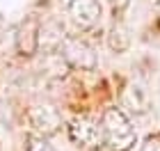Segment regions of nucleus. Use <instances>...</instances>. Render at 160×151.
Masks as SVG:
<instances>
[{
  "label": "nucleus",
  "instance_id": "obj_1",
  "mask_svg": "<svg viewBox=\"0 0 160 151\" xmlns=\"http://www.w3.org/2000/svg\"><path fill=\"white\" fill-rule=\"evenodd\" d=\"M101 126H103V144H108L110 151H130L137 142V133L128 114L121 112V108H108L101 117Z\"/></svg>",
  "mask_w": 160,
  "mask_h": 151
},
{
  "label": "nucleus",
  "instance_id": "obj_2",
  "mask_svg": "<svg viewBox=\"0 0 160 151\" xmlns=\"http://www.w3.org/2000/svg\"><path fill=\"white\" fill-rule=\"evenodd\" d=\"M64 62L69 67H76V69H85V71H92L96 69L98 64V57H96V50L89 46V41H85L82 37H73V34H67V39L62 41L60 50H57Z\"/></svg>",
  "mask_w": 160,
  "mask_h": 151
},
{
  "label": "nucleus",
  "instance_id": "obj_3",
  "mask_svg": "<svg viewBox=\"0 0 160 151\" xmlns=\"http://www.w3.org/2000/svg\"><path fill=\"white\" fill-rule=\"evenodd\" d=\"M69 138L76 142L78 147L96 149L103 144V126L101 119H94L89 114H80L69 121Z\"/></svg>",
  "mask_w": 160,
  "mask_h": 151
},
{
  "label": "nucleus",
  "instance_id": "obj_4",
  "mask_svg": "<svg viewBox=\"0 0 160 151\" xmlns=\"http://www.w3.org/2000/svg\"><path fill=\"white\" fill-rule=\"evenodd\" d=\"M25 119L30 124L32 133L39 135V138H48V135H55L62 128V114L55 105L48 103H37L32 105L30 110L25 112Z\"/></svg>",
  "mask_w": 160,
  "mask_h": 151
},
{
  "label": "nucleus",
  "instance_id": "obj_5",
  "mask_svg": "<svg viewBox=\"0 0 160 151\" xmlns=\"http://www.w3.org/2000/svg\"><path fill=\"white\" fill-rule=\"evenodd\" d=\"M67 9H69L71 21L82 30H92L101 21V14H103L98 0H69Z\"/></svg>",
  "mask_w": 160,
  "mask_h": 151
},
{
  "label": "nucleus",
  "instance_id": "obj_6",
  "mask_svg": "<svg viewBox=\"0 0 160 151\" xmlns=\"http://www.w3.org/2000/svg\"><path fill=\"white\" fill-rule=\"evenodd\" d=\"M39 21L37 18H25L18 25L16 34H14V48L18 55L23 57H32L39 50Z\"/></svg>",
  "mask_w": 160,
  "mask_h": 151
},
{
  "label": "nucleus",
  "instance_id": "obj_7",
  "mask_svg": "<svg viewBox=\"0 0 160 151\" xmlns=\"http://www.w3.org/2000/svg\"><path fill=\"white\" fill-rule=\"evenodd\" d=\"M151 110V101L147 89H142L140 85H128L126 89L121 92V112H128V114H147Z\"/></svg>",
  "mask_w": 160,
  "mask_h": 151
},
{
  "label": "nucleus",
  "instance_id": "obj_8",
  "mask_svg": "<svg viewBox=\"0 0 160 151\" xmlns=\"http://www.w3.org/2000/svg\"><path fill=\"white\" fill-rule=\"evenodd\" d=\"M64 39H67V34H64L62 23H57V21H46V23L39 25V46H43L48 53L60 50Z\"/></svg>",
  "mask_w": 160,
  "mask_h": 151
},
{
  "label": "nucleus",
  "instance_id": "obj_9",
  "mask_svg": "<svg viewBox=\"0 0 160 151\" xmlns=\"http://www.w3.org/2000/svg\"><path fill=\"white\" fill-rule=\"evenodd\" d=\"M108 46H110V50H114V53H123V50H128L130 46V34L126 30V25H112L110 28V32H108Z\"/></svg>",
  "mask_w": 160,
  "mask_h": 151
},
{
  "label": "nucleus",
  "instance_id": "obj_10",
  "mask_svg": "<svg viewBox=\"0 0 160 151\" xmlns=\"http://www.w3.org/2000/svg\"><path fill=\"white\" fill-rule=\"evenodd\" d=\"M28 151H55L53 144H48L46 138H39V135H30L28 138Z\"/></svg>",
  "mask_w": 160,
  "mask_h": 151
},
{
  "label": "nucleus",
  "instance_id": "obj_11",
  "mask_svg": "<svg viewBox=\"0 0 160 151\" xmlns=\"http://www.w3.org/2000/svg\"><path fill=\"white\" fill-rule=\"evenodd\" d=\"M142 151H160V135H151L142 144Z\"/></svg>",
  "mask_w": 160,
  "mask_h": 151
},
{
  "label": "nucleus",
  "instance_id": "obj_12",
  "mask_svg": "<svg viewBox=\"0 0 160 151\" xmlns=\"http://www.w3.org/2000/svg\"><path fill=\"white\" fill-rule=\"evenodd\" d=\"M108 3H110V7L114 12H119V9H123V7H128L130 0H108Z\"/></svg>",
  "mask_w": 160,
  "mask_h": 151
},
{
  "label": "nucleus",
  "instance_id": "obj_13",
  "mask_svg": "<svg viewBox=\"0 0 160 151\" xmlns=\"http://www.w3.org/2000/svg\"><path fill=\"white\" fill-rule=\"evenodd\" d=\"M5 25H7V23H5V16L0 14V37H2V30H5Z\"/></svg>",
  "mask_w": 160,
  "mask_h": 151
}]
</instances>
